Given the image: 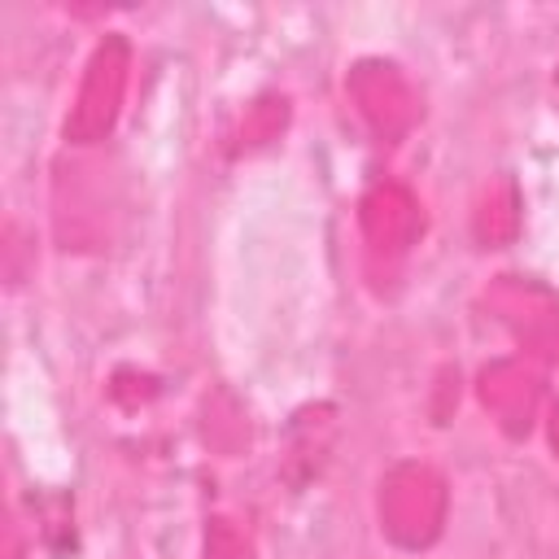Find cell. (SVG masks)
<instances>
[{
    "label": "cell",
    "instance_id": "cell-4",
    "mask_svg": "<svg viewBox=\"0 0 559 559\" xmlns=\"http://www.w3.org/2000/svg\"><path fill=\"white\" fill-rule=\"evenodd\" d=\"M362 236L371 245V253L384 258H402L411 249V240L419 236V205L406 188L397 183H380L362 197Z\"/></svg>",
    "mask_w": 559,
    "mask_h": 559
},
{
    "label": "cell",
    "instance_id": "cell-2",
    "mask_svg": "<svg viewBox=\"0 0 559 559\" xmlns=\"http://www.w3.org/2000/svg\"><path fill=\"white\" fill-rule=\"evenodd\" d=\"M445 511L441 480L428 467H397L380 493V520L393 542L402 546H424L437 537Z\"/></svg>",
    "mask_w": 559,
    "mask_h": 559
},
{
    "label": "cell",
    "instance_id": "cell-3",
    "mask_svg": "<svg viewBox=\"0 0 559 559\" xmlns=\"http://www.w3.org/2000/svg\"><path fill=\"white\" fill-rule=\"evenodd\" d=\"M349 92L362 109V118L380 131V135H402L415 122V96L406 87V79L397 74V66L384 61H362L354 66Z\"/></svg>",
    "mask_w": 559,
    "mask_h": 559
},
{
    "label": "cell",
    "instance_id": "cell-5",
    "mask_svg": "<svg viewBox=\"0 0 559 559\" xmlns=\"http://www.w3.org/2000/svg\"><path fill=\"white\" fill-rule=\"evenodd\" d=\"M284 122H288V100H284V96H266V100H258V105L249 109L245 140H249V144H266V140H275V135L284 131Z\"/></svg>",
    "mask_w": 559,
    "mask_h": 559
},
{
    "label": "cell",
    "instance_id": "cell-1",
    "mask_svg": "<svg viewBox=\"0 0 559 559\" xmlns=\"http://www.w3.org/2000/svg\"><path fill=\"white\" fill-rule=\"evenodd\" d=\"M127 70H131V44L122 35H105L83 70L74 109L66 118V140L70 144H96L109 135V127L118 122L122 109V92H127Z\"/></svg>",
    "mask_w": 559,
    "mask_h": 559
}]
</instances>
